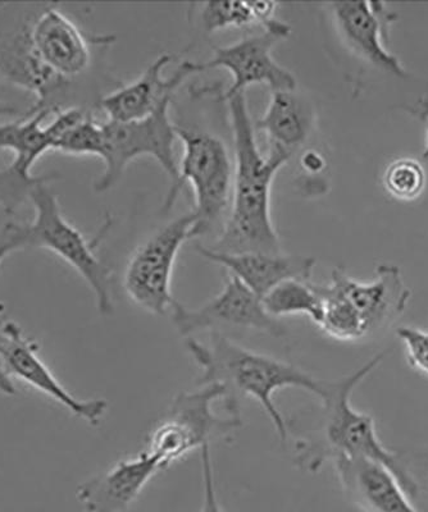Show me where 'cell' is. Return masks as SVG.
<instances>
[{
	"label": "cell",
	"instance_id": "1",
	"mask_svg": "<svg viewBox=\"0 0 428 512\" xmlns=\"http://www.w3.org/2000/svg\"><path fill=\"white\" fill-rule=\"evenodd\" d=\"M387 350L368 360L348 376L327 381L320 379L316 396L320 408L308 419L302 414L286 422L293 436L294 464L307 473H318L327 461L339 455L366 457L389 468L414 500L420 487L405 469L400 457L380 440L371 415L355 410L352 395L355 390L384 361Z\"/></svg>",
	"mask_w": 428,
	"mask_h": 512
},
{
	"label": "cell",
	"instance_id": "2",
	"mask_svg": "<svg viewBox=\"0 0 428 512\" xmlns=\"http://www.w3.org/2000/svg\"><path fill=\"white\" fill-rule=\"evenodd\" d=\"M226 102L235 148L231 210L217 240L207 248L221 254H282L271 217V190L291 157L275 150H268L266 157L259 150L245 94Z\"/></svg>",
	"mask_w": 428,
	"mask_h": 512
},
{
	"label": "cell",
	"instance_id": "3",
	"mask_svg": "<svg viewBox=\"0 0 428 512\" xmlns=\"http://www.w3.org/2000/svg\"><path fill=\"white\" fill-rule=\"evenodd\" d=\"M185 346L202 370L199 386L214 383L225 387L223 408L227 414L241 416L240 396L253 397L271 420L281 445L288 442V425L273 397L288 387L316 395L320 378L284 360L236 344L223 333H211L207 344L194 337L186 338Z\"/></svg>",
	"mask_w": 428,
	"mask_h": 512
},
{
	"label": "cell",
	"instance_id": "4",
	"mask_svg": "<svg viewBox=\"0 0 428 512\" xmlns=\"http://www.w3.org/2000/svg\"><path fill=\"white\" fill-rule=\"evenodd\" d=\"M221 384H203L198 390L182 391L147 437V450L162 470L170 468L191 451L230 441L243 427L241 416L214 413V402L225 400Z\"/></svg>",
	"mask_w": 428,
	"mask_h": 512
},
{
	"label": "cell",
	"instance_id": "5",
	"mask_svg": "<svg viewBox=\"0 0 428 512\" xmlns=\"http://www.w3.org/2000/svg\"><path fill=\"white\" fill-rule=\"evenodd\" d=\"M171 100L140 121L102 123L104 171L94 182L98 194L115 189L127 167L139 157H152L165 169L171 186L163 205L170 212L179 198V163L175 155L176 125L170 118Z\"/></svg>",
	"mask_w": 428,
	"mask_h": 512
},
{
	"label": "cell",
	"instance_id": "6",
	"mask_svg": "<svg viewBox=\"0 0 428 512\" xmlns=\"http://www.w3.org/2000/svg\"><path fill=\"white\" fill-rule=\"evenodd\" d=\"M48 185L36 187L31 195L35 216L27 224L30 248L49 250L71 265L93 291L99 314L108 317L115 312L111 269L95 254L94 242L86 240L63 216L61 205Z\"/></svg>",
	"mask_w": 428,
	"mask_h": 512
},
{
	"label": "cell",
	"instance_id": "7",
	"mask_svg": "<svg viewBox=\"0 0 428 512\" xmlns=\"http://www.w3.org/2000/svg\"><path fill=\"white\" fill-rule=\"evenodd\" d=\"M184 146L179 164V190L190 182L195 195V223L191 239L207 236L222 222L231 205L234 163L225 143L216 135L176 126Z\"/></svg>",
	"mask_w": 428,
	"mask_h": 512
},
{
	"label": "cell",
	"instance_id": "8",
	"mask_svg": "<svg viewBox=\"0 0 428 512\" xmlns=\"http://www.w3.org/2000/svg\"><path fill=\"white\" fill-rule=\"evenodd\" d=\"M193 212L177 217L158 228L132 253L124 273L127 297L139 308L154 315L171 312L173 268L186 241L191 240Z\"/></svg>",
	"mask_w": 428,
	"mask_h": 512
},
{
	"label": "cell",
	"instance_id": "9",
	"mask_svg": "<svg viewBox=\"0 0 428 512\" xmlns=\"http://www.w3.org/2000/svg\"><path fill=\"white\" fill-rule=\"evenodd\" d=\"M170 314L176 331L185 338L204 331H253L276 338L288 335L285 324L266 312L261 297L231 274L220 294L206 304L188 308L176 301Z\"/></svg>",
	"mask_w": 428,
	"mask_h": 512
},
{
	"label": "cell",
	"instance_id": "10",
	"mask_svg": "<svg viewBox=\"0 0 428 512\" xmlns=\"http://www.w3.org/2000/svg\"><path fill=\"white\" fill-rule=\"evenodd\" d=\"M53 112L50 108L40 111L31 108L20 120L0 125V150H9L12 154V162L0 168V209L8 216L30 201L36 187L58 178L56 175H33L36 162L53 150L52 137L45 123Z\"/></svg>",
	"mask_w": 428,
	"mask_h": 512
},
{
	"label": "cell",
	"instance_id": "11",
	"mask_svg": "<svg viewBox=\"0 0 428 512\" xmlns=\"http://www.w3.org/2000/svg\"><path fill=\"white\" fill-rule=\"evenodd\" d=\"M0 364L9 379H18L43 393L77 418L99 425L108 410L104 399H79L54 376L39 355V346L15 320L0 324Z\"/></svg>",
	"mask_w": 428,
	"mask_h": 512
},
{
	"label": "cell",
	"instance_id": "12",
	"mask_svg": "<svg viewBox=\"0 0 428 512\" xmlns=\"http://www.w3.org/2000/svg\"><path fill=\"white\" fill-rule=\"evenodd\" d=\"M289 35L277 31H263L248 36L238 43L213 49V57L199 63L200 72L225 68L232 76L229 90L222 95L229 100L244 94L252 85H266L271 93L297 89V79L293 73L282 67L273 58L272 50Z\"/></svg>",
	"mask_w": 428,
	"mask_h": 512
},
{
	"label": "cell",
	"instance_id": "13",
	"mask_svg": "<svg viewBox=\"0 0 428 512\" xmlns=\"http://www.w3.org/2000/svg\"><path fill=\"white\" fill-rule=\"evenodd\" d=\"M338 30L349 49L364 61L391 75L409 76L402 61L387 49L390 25L398 18L381 2L332 4Z\"/></svg>",
	"mask_w": 428,
	"mask_h": 512
},
{
	"label": "cell",
	"instance_id": "14",
	"mask_svg": "<svg viewBox=\"0 0 428 512\" xmlns=\"http://www.w3.org/2000/svg\"><path fill=\"white\" fill-rule=\"evenodd\" d=\"M331 282L343 292L362 318L368 337L393 326L411 299V291L405 286L402 272L396 265H379L375 280L371 282H359L344 269L336 268Z\"/></svg>",
	"mask_w": 428,
	"mask_h": 512
},
{
	"label": "cell",
	"instance_id": "15",
	"mask_svg": "<svg viewBox=\"0 0 428 512\" xmlns=\"http://www.w3.org/2000/svg\"><path fill=\"white\" fill-rule=\"evenodd\" d=\"M171 54H161L154 59L135 81L100 99V108L108 121L132 122L144 120L157 111L191 75L200 72L199 63L185 61L175 73L165 77L166 67L172 61Z\"/></svg>",
	"mask_w": 428,
	"mask_h": 512
},
{
	"label": "cell",
	"instance_id": "16",
	"mask_svg": "<svg viewBox=\"0 0 428 512\" xmlns=\"http://www.w3.org/2000/svg\"><path fill=\"white\" fill-rule=\"evenodd\" d=\"M26 26L36 54L50 70L66 81L88 70L91 44L107 41L104 38L90 41L74 21L54 7L45 9Z\"/></svg>",
	"mask_w": 428,
	"mask_h": 512
},
{
	"label": "cell",
	"instance_id": "17",
	"mask_svg": "<svg viewBox=\"0 0 428 512\" xmlns=\"http://www.w3.org/2000/svg\"><path fill=\"white\" fill-rule=\"evenodd\" d=\"M341 488L363 512H418L394 473L366 457L339 455L331 461Z\"/></svg>",
	"mask_w": 428,
	"mask_h": 512
},
{
	"label": "cell",
	"instance_id": "18",
	"mask_svg": "<svg viewBox=\"0 0 428 512\" xmlns=\"http://www.w3.org/2000/svg\"><path fill=\"white\" fill-rule=\"evenodd\" d=\"M159 472L161 466L148 451L125 457L107 472L79 484L77 501L86 512H127Z\"/></svg>",
	"mask_w": 428,
	"mask_h": 512
},
{
	"label": "cell",
	"instance_id": "19",
	"mask_svg": "<svg viewBox=\"0 0 428 512\" xmlns=\"http://www.w3.org/2000/svg\"><path fill=\"white\" fill-rule=\"evenodd\" d=\"M200 256L226 268L231 276L263 299L268 292L289 280L311 281L316 259L284 254H221L198 245Z\"/></svg>",
	"mask_w": 428,
	"mask_h": 512
},
{
	"label": "cell",
	"instance_id": "20",
	"mask_svg": "<svg viewBox=\"0 0 428 512\" xmlns=\"http://www.w3.org/2000/svg\"><path fill=\"white\" fill-rule=\"evenodd\" d=\"M0 73L9 82L31 91L36 96L33 109L52 107L50 100L66 88L67 82L59 77L36 54L29 38L27 26L7 44L0 43Z\"/></svg>",
	"mask_w": 428,
	"mask_h": 512
},
{
	"label": "cell",
	"instance_id": "21",
	"mask_svg": "<svg viewBox=\"0 0 428 512\" xmlns=\"http://www.w3.org/2000/svg\"><path fill=\"white\" fill-rule=\"evenodd\" d=\"M316 113L313 105L297 89L272 93L266 112L254 128L270 141V150L293 157L312 134Z\"/></svg>",
	"mask_w": 428,
	"mask_h": 512
},
{
	"label": "cell",
	"instance_id": "22",
	"mask_svg": "<svg viewBox=\"0 0 428 512\" xmlns=\"http://www.w3.org/2000/svg\"><path fill=\"white\" fill-rule=\"evenodd\" d=\"M279 4L273 2H211L204 3L202 18L208 32L230 27L261 26L263 31H277L290 35L289 25L276 20Z\"/></svg>",
	"mask_w": 428,
	"mask_h": 512
},
{
	"label": "cell",
	"instance_id": "23",
	"mask_svg": "<svg viewBox=\"0 0 428 512\" xmlns=\"http://www.w3.org/2000/svg\"><path fill=\"white\" fill-rule=\"evenodd\" d=\"M263 306L273 318L288 315H307L317 326L322 319V300L316 283L304 280H289L280 283L263 297Z\"/></svg>",
	"mask_w": 428,
	"mask_h": 512
},
{
	"label": "cell",
	"instance_id": "24",
	"mask_svg": "<svg viewBox=\"0 0 428 512\" xmlns=\"http://www.w3.org/2000/svg\"><path fill=\"white\" fill-rule=\"evenodd\" d=\"M322 300V319L318 327L338 341L352 342L368 337L366 326L352 304L334 283L317 285Z\"/></svg>",
	"mask_w": 428,
	"mask_h": 512
},
{
	"label": "cell",
	"instance_id": "25",
	"mask_svg": "<svg viewBox=\"0 0 428 512\" xmlns=\"http://www.w3.org/2000/svg\"><path fill=\"white\" fill-rule=\"evenodd\" d=\"M385 189L393 198L411 201L421 196L426 185V172L417 160H395L386 168Z\"/></svg>",
	"mask_w": 428,
	"mask_h": 512
},
{
	"label": "cell",
	"instance_id": "26",
	"mask_svg": "<svg viewBox=\"0 0 428 512\" xmlns=\"http://www.w3.org/2000/svg\"><path fill=\"white\" fill-rule=\"evenodd\" d=\"M54 150L71 155H91V157L102 158V123L95 121L93 114L89 113L83 121L59 137Z\"/></svg>",
	"mask_w": 428,
	"mask_h": 512
},
{
	"label": "cell",
	"instance_id": "27",
	"mask_svg": "<svg viewBox=\"0 0 428 512\" xmlns=\"http://www.w3.org/2000/svg\"><path fill=\"white\" fill-rule=\"evenodd\" d=\"M396 335L402 340L411 367L428 376V332L414 327H400Z\"/></svg>",
	"mask_w": 428,
	"mask_h": 512
},
{
	"label": "cell",
	"instance_id": "28",
	"mask_svg": "<svg viewBox=\"0 0 428 512\" xmlns=\"http://www.w3.org/2000/svg\"><path fill=\"white\" fill-rule=\"evenodd\" d=\"M30 248L27 224L8 222L0 228V264L16 251Z\"/></svg>",
	"mask_w": 428,
	"mask_h": 512
},
{
	"label": "cell",
	"instance_id": "29",
	"mask_svg": "<svg viewBox=\"0 0 428 512\" xmlns=\"http://www.w3.org/2000/svg\"><path fill=\"white\" fill-rule=\"evenodd\" d=\"M199 452L203 477V506L200 512H223L214 487L211 446H204Z\"/></svg>",
	"mask_w": 428,
	"mask_h": 512
},
{
	"label": "cell",
	"instance_id": "30",
	"mask_svg": "<svg viewBox=\"0 0 428 512\" xmlns=\"http://www.w3.org/2000/svg\"><path fill=\"white\" fill-rule=\"evenodd\" d=\"M303 167L311 173L321 172L325 168V159L318 153L305 154L302 160Z\"/></svg>",
	"mask_w": 428,
	"mask_h": 512
},
{
	"label": "cell",
	"instance_id": "31",
	"mask_svg": "<svg viewBox=\"0 0 428 512\" xmlns=\"http://www.w3.org/2000/svg\"><path fill=\"white\" fill-rule=\"evenodd\" d=\"M414 114H418L421 120L425 122L426 126V141L425 149H423V158L428 159V98L422 100L421 105L418 104L416 109H413Z\"/></svg>",
	"mask_w": 428,
	"mask_h": 512
},
{
	"label": "cell",
	"instance_id": "32",
	"mask_svg": "<svg viewBox=\"0 0 428 512\" xmlns=\"http://www.w3.org/2000/svg\"><path fill=\"white\" fill-rule=\"evenodd\" d=\"M0 393L6 396H12L16 393L15 384L4 373L2 364H0Z\"/></svg>",
	"mask_w": 428,
	"mask_h": 512
},
{
	"label": "cell",
	"instance_id": "33",
	"mask_svg": "<svg viewBox=\"0 0 428 512\" xmlns=\"http://www.w3.org/2000/svg\"><path fill=\"white\" fill-rule=\"evenodd\" d=\"M0 43H2V41H0ZM17 114L16 109L11 107V105L0 102V118L15 117Z\"/></svg>",
	"mask_w": 428,
	"mask_h": 512
}]
</instances>
